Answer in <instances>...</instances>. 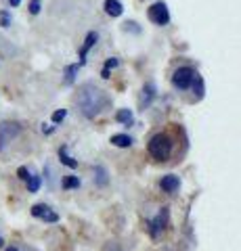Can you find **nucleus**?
I'll return each instance as SVG.
<instances>
[{"instance_id":"obj_22","label":"nucleus","mask_w":241,"mask_h":251,"mask_svg":"<svg viewBox=\"0 0 241 251\" xmlns=\"http://www.w3.org/2000/svg\"><path fill=\"white\" fill-rule=\"evenodd\" d=\"M29 13L32 15L40 13V0H32V2H29Z\"/></svg>"},{"instance_id":"obj_13","label":"nucleus","mask_w":241,"mask_h":251,"mask_svg":"<svg viewBox=\"0 0 241 251\" xmlns=\"http://www.w3.org/2000/svg\"><path fill=\"white\" fill-rule=\"evenodd\" d=\"M107 182H109L107 170L103 166H95V184L97 186H107Z\"/></svg>"},{"instance_id":"obj_5","label":"nucleus","mask_w":241,"mask_h":251,"mask_svg":"<svg viewBox=\"0 0 241 251\" xmlns=\"http://www.w3.org/2000/svg\"><path fill=\"white\" fill-rule=\"evenodd\" d=\"M21 134V124L17 122H2L0 124V153L9 147L11 140H15Z\"/></svg>"},{"instance_id":"obj_23","label":"nucleus","mask_w":241,"mask_h":251,"mask_svg":"<svg viewBox=\"0 0 241 251\" xmlns=\"http://www.w3.org/2000/svg\"><path fill=\"white\" fill-rule=\"evenodd\" d=\"M17 176L23 180V182H26V180H27V176H29V170H27L26 166H21V168L17 170Z\"/></svg>"},{"instance_id":"obj_11","label":"nucleus","mask_w":241,"mask_h":251,"mask_svg":"<svg viewBox=\"0 0 241 251\" xmlns=\"http://www.w3.org/2000/svg\"><path fill=\"white\" fill-rule=\"evenodd\" d=\"M124 11V6L120 0H105V13L109 15V17H120Z\"/></svg>"},{"instance_id":"obj_18","label":"nucleus","mask_w":241,"mask_h":251,"mask_svg":"<svg viewBox=\"0 0 241 251\" xmlns=\"http://www.w3.org/2000/svg\"><path fill=\"white\" fill-rule=\"evenodd\" d=\"M78 67H80V65H69V67L65 69V84H72V82H74Z\"/></svg>"},{"instance_id":"obj_8","label":"nucleus","mask_w":241,"mask_h":251,"mask_svg":"<svg viewBox=\"0 0 241 251\" xmlns=\"http://www.w3.org/2000/svg\"><path fill=\"white\" fill-rule=\"evenodd\" d=\"M160 186H161V191H164V193L174 195L178 188H181V178L174 176V174H166V176H161Z\"/></svg>"},{"instance_id":"obj_24","label":"nucleus","mask_w":241,"mask_h":251,"mask_svg":"<svg viewBox=\"0 0 241 251\" xmlns=\"http://www.w3.org/2000/svg\"><path fill=\"white\" fill-rule=\"evenodd\" d=\"M9 4H11V6H19L21 0H9Z\"/></svg>"},{"instance_id":"obj_26","label":"nucleus","mask_w":241,"mask_h":251,"mask_svg":"<svg viewBox=\"0 0 241 251\" xmlns=\"http://www.w3.org/2000/svg\"><path fill=\"white\" fill-rule=\"evenodd\" d=\"M0 247H4V239H0Z\"/></svg>"},{"instance_id":"obj_10","label":"nucleus","mask_w":241,"mask_h":251,"mask_svg":"<svg viewBox=\"0 0 241 251\" xmlns=\"http://www.w3.org/2000/svg\"><path fill=\"white\" fill-rule=\"evenodd\" d=\"M97 40H99L97 31H90V34L86 36V40H84V46H82V50H80V65H84V63H86V54H88V50L92 49V46L97 44Z\"/></svg>"},{"instance_id":"obj_4","label":"nucleus","mask_w":241,"mask_h":251,"mask_svg":"<svg viewBox=\"0 0 241 251\" xmlns=\"http://www.w3.org/2000/svg\"><path fill=\"white\" fill-rule=\"evenodd\" d=\"M168 220H170V211H168V207H161V209L158 211V216L147 222V228H149L151 239H160L161 234H164L166 226H168Z\"/></svg>"},{"instance_id":"obj_20","label":"nucleus","mask_w":241,"mask_h":251,"mask_svg":"<svg viewBox=\"0 0 241 251\" xmlns=\"http://www.w3.org/2000/svg\"><path fill=\"white\" fill-rule=\"evenodd\" d=\"M65 115H67V111H65V109H59V111H55V113H53V122H55V124L63 122V120H65Z\"/></svg>"},{"instance_id":"obj_2","label":"nucleus","mask_w":241,"mask_h":251,"mask_svg":"<svg viewBox=\"0 0 241 251\" xmlns=\"http://www.w3.org/2000/svg\"><path fill=\"white\" fill-rule=\"evenodd\" d=\"M147 151L153 157L155 161H168L174 153V138L166 134V132H158L149 138V145H147Z\"/></svg>"},{"instance_id":"obj_15","label":"nucleus","mask_w":241,"mask_h":251,"mask_svg":"<svg viewBox=\"0 0 241 251\" xmlns=\"http://www.w3.org/2000/svg\"><path fill=\"white\" fill-rule=\"evenodd\" d=\"M59 159H61V163H63V166H67V168H72V170L78 168V161L74 159V157L67 155V147H65V145L59 149Z\"/></svg>"},{"instance_id":"obj_19","label":"nucleus","mask_w":241,"mask_h":251,"mask_svg":"<svg viewBox=\"0 0 241 251\" xmlns=\"http://www.w3.org/2000/svg\"><path fill=\"white\" fill-rule=\"evenodd\" d=\"M113 67H118V59H109V61H107L105 67H103V72H101V75L109 77V69H113Z\"/></svg>"},{"instance_id":"obj_16","label":"nucleus","mask_w":241,"mask_h":251,"mask_svg":"<svg viewBox=\"0 0 241 251\" xmlns=\"http://www.w3.org/2000/svg\"><path fill=\"white\" fill-rule=\"evenodd\" d=\"M115 120H118L120 124H124V126H132L134 124V115H132L130 109H120V111L115 113Z\"/></svg>"},{"instance_id":"obj_17","label":"nucleus","mask_w":241,"mask_h":251,"mask_svg":"<svg viewBox=\"0 0 241 251\" xmlns=\"http://www.w3.org/2000/svg\"><path fill=\"white\" fill-rule=\"evenodd\" d=\"M61 186H63L65 191H69V188H78L80 186V178L78 176H65L63 182H61Z\"/></svg>"},{"instance_id":"obj_21","label":"nucleus","mask_w":241,"mask_h":251,"mask_svg":"<svg viewBox=\"0 0 241 251\" xmlns=\"http://www.w3.org/2000/svg\"><path fill=\"white\" fill-rule=\"evenodd\" d=\"M9 23H11V15L6 13V11H2V13H0V25H2V27H9Z\"/></svg>"},{"instance_id":"obj_14","label":"nucleus","mask_w":241,"mask_h":251,"mask_svg":"<svg viewBox=\"0 0 241 251\" xmlns=\"http://www.w3.org/2000/svg\"><path fill=\"white\" fill-rule=\"evenodd\" d=\"M26 184H27V191L29 193H38V191H40V186H42V178L38 176V174H32V172H29Z\"/></svg>"},{"instance_id":"obj_25","label":"nucleus","mask_w":241,"mask_h":251,"mask_svg":"<svg viewBox=\"0 0 241 251\" xmlns=\"http://www.w3.org/2000/svg\"><path fill=\"white\" fill-rule=\"evenodd\" d=\"M6 251H17V249H15V247H6Z\"/></svg>"},{"instance_id":"obj_1","label":"nucleus","mask_w":241,"mask_h":251,"mask_svg":"<svg viewBox=\"0 0 241 251\" xmlns=\"http://www.w3.org/2000/svg\"><path fill=\"white\" fill-rule=\"evenodd\" d=\"M107 105H109V97L92 82H86L78 88L76 107L80 109V113L86 117V120H95L97 115H101L105 111Z\"/></svg>"},{"instance_id":"obj_7","label":"nucleus","mask_w":241,"mask_h":251,"mask_svg":"<svg viewBox=\"0 0 241 251\" xmlns=\"http://www.w3.org/2000/svg\"><path fill=\"white\" fill-rule=\"evenodd\" d=\"M32 216L38 218V220H44V222H49V224L59 222V214L55 209H51L46 203H36V205L32 207Z\"/></svg>"},{"instance_id":"obj_9","label":"nucleus","mask_w":241,"mask_h":251,"mask_svg":"<svg viewBox=\"0 0 241 251\" xmlns=\"http://www.w3.org/2000/svg\"><path fill=\"white\" fill-rule=\"evenodd\" d=\"M155 84L149 82V84H145V88H143V94H141V109H147L151 103H153V99H155Z\"/></svg>"},{"instance_id":"obj_12","label":"nucleus","mask_w":241,"mask_h":251,"mask_svg":"<svg viewBox=\"0 0 241 251\" xmlns=\"http://www.w3.org/2000/svg\"><path fill=\"white\" fill-rule=\"evenodd\" d=\"M109 143L113 147H118V149H128V147H132V136H128V134H113Z\"/></svg>"},{"instance_id":"obj_3","label":"nucleus","mask_w":241,"mask_h":251,"mask_svg":"<svg viewBox=\"0 0 241 251\" xmlns=\"http://www.w3.org/2000/svg\"><path fill=\"white\" fill-rule=\"evenodd\" d=\"M197 80H199V74H197V69H193L191 65H181L178 69H174V74H172V86L181 92L193 88V86L197 84Z\"/></svg>"},{"instance_id":"obj_6","label":"nucleus","mask_w":241,"mask_h":251,"mask_svg":"<svg viewBox=\"0 0 241 251\" xmlns=\"http://www.w3.org/2000/svg\"><path fill=\"white\" fill-rule=\"evenodd\" d=\"M147 17H149L151 23L155 25L164 27L170 23V11H168V4L166 2H155L149 6V11H147Z\"/></svg>"}]
</instances>
